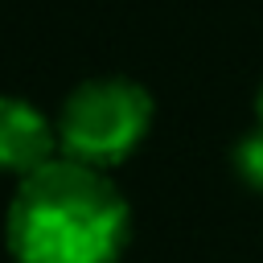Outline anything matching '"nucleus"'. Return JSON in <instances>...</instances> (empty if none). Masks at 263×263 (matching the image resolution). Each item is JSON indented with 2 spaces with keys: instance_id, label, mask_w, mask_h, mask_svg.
Wrapping results in <instances>:
<instances>
[{
  "instance_id": "f257e3e1",
  "label": "nucleus",
  "mask_w": 263,
  "mask_h": 263,
  "mask_svg": "<svg viewBox=\"0 0 263 263\" xmlns=\"http://www.w3.org/2000/svg\"><path fill=\"white\" fill-rule=\"evenodd\" d=\"M127 238V197L107 173L66 156L16 181L4 214V242L16 263H119Z\"/></svg>"
},
{
  "instance_id": "f03ea898",
  "label": "nucleus",
  "mask_w": 263,
  "mask_h": 263,
  "mask_svg": "<svg viewBox=\"0 0 263 263\" xmlns=\"http://www.w3.org/2000/svg\"><path fill=\"white\" fill-rule=\"evenodd\" d=\"M152 95L123 74H103L78 82L58 111V148L66 160L86 168L123 164L152 127Z\"/></svg>"
},
{
  "instance_id": "7ed1b4c3",
  "label": "nucleus",
  "mask_w": 263,
  "mask_h": 263,
  "mask_svg": "<svg viewBox=\"0 0 263 263\" xmlns=\"http://www.w3.org/2000/svg\"><path fill=\"white\" fill-rule=\"evenodd\" d=\"M58 123H49L37 103L21 95H0V173L25 181L58 160Z\"/></svg>"
},
{
  "instance_id": "20e7f679",
  "label": "nucleus",
  "mask_w": 263,
  "mask_h": 263,
  "mask_svg": "<svg viewBox=\"0 0 263 263\" xmlns=\"http://www.w3.org/2000/svg\"><path fill=\"white\" fill-rule=\"evenodd\" d=\"M234 173H238L242 185L263 193V132L259 127L234 144Z\"/></svg>"
},
{
  "instance_id": "39448f33",
  "label": "nucleus",
  "mask_w": 263,
  "mask_h": 263,
  "mask_svg": "<svg viewBox=\"0 0 263 263\" xmlns=\"http://www.w3.org/2000/svg\"><path fill=\"white\" fill-rule=\"evenodd\" d=\"M255 119H259V132H263V86H259V95H255Z\"/></svg>"
}]
</instances>
